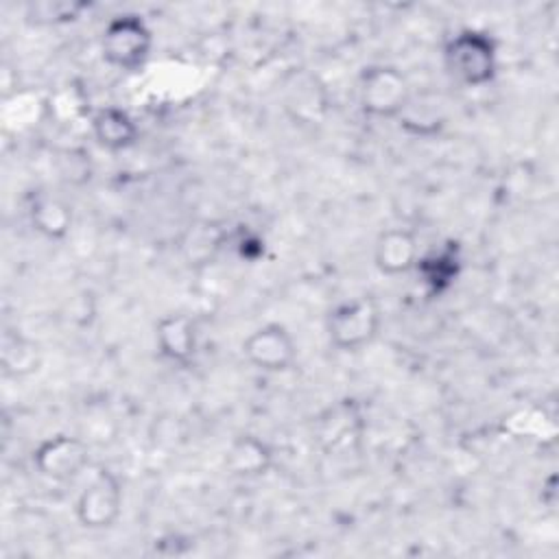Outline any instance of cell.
I'll return each instance as SVG.
<instances>
[{
  "label": "cell",
  "instance_id": "obj_16",
  "mask_svg": "<svg viewBox=\"0 0 559 559\" xmlns=\"http://www.w3.org/2000/svg\"><path fill=\"white\" fill-rule=\"evenodd\" d=\"M85 9H90V2L39 0L26 7V17L31 24H37V26H57V24H68L79 20Z\"/></svg>",
  "mask_w": 559,
  "mask_h": 559
},
{
  "label": "cell",
  "instance_id": "obj_6",
  "mask_svg": "<svg viewBox=\"0 0 559 559\" xmlns=\"http://www.w3.org/2000/svg\"><path fill=\"white\" fill-rule=\"evenodd\" d=\"M247 362L264 373H284L297 360V343L282 323H264L242 341Z\"/></svg>",
  "mask_w": 559,
  "mask_h": 559
},
{
  "label": "cell",
  "instance_id": "obj_10",
  "mask_svg": "<svg viewBox=\"0 0 559 559\" xmlns=\"http://www.w3.org/2000/svg\"><path fill=\"white\" fill-rule=\"evenodd\" d=\"M421 255L417 236L404 227L384 229L373 245V264L382 275L397 277L415 271Z\"/></svg>",
  "mask_w": 559,
  "mask_h": 559
},
{
  "label": "cell",
  "instance_id": "obj_11",
  "mask_svg": "<svg viewBox=\"0 0 559 559\" xmlns=\"http://www.w3.org/2000/svg\"><path fill=\"white\" fill-rule=\"evenodd\" d=\"M273 448L255 435H240L231 439L225 450V469L234 478L253 480L264 476L273 467Z\"/></svg>",
  "mask_w": 559,
  "mask_h": 559
},
{
  "label": "cell",
  "instance_id": "obj_12",
  "mask_svg": "<svg viewBox=\"0 0 559 559\" xmlns=\"http://www.w3.org/2000/svg\"><path fill=\"white\" fill-rule=\"evenodd\" d=\"M28 221L44 238L63 240L74 225V210L63 197L37 190L28 197Z\"/></svg>",
  "mask_w": 559,
  "mask_h": 559
},
{
  "label": "cell",
  "instance_id": "obj_4",
  "mask_svg": "<svg viewBox=\"0 0 559 559\" xmlns=\"http://www.w3.org/2000/svg\"><path fill=\"white\" fill-rule=\"evenodd\" d=\"M413 92L408 79L389 63H373L360 72L358 105L371 118L397 120Z\"/></svg>",
  "mask_w": 559,
  "mask_h": 559
},
{
  "label": "cell",
  "instance_id": "obj_1",
  "mask_svg": "<svg viewBox=\"0 0 559 559\" xmlns=\"http://www.w3.org/2000/svg\"><path fill=\"white\" fill-rule=\"evenodd\" d=\"M443 68L463 87H485L498 74V44L487 31L463 28L445 41Z\"/></svg>",
  "mask_w": 559,
  "mask_h": 559
},
{
  "label": "cell",
  "instance_id": "obj_9",
  "mask_svg": "<svg viewBox=\"0 0 559 559\" xmlns=\"http://www.w3.org/2000/svg\"><path fill=\"white\" fill-rule=\"evenodd\" d=\"M155 345L164 360L173 365H190L199 349V332L192 317L183 312L164 314L155 323Z\"/></svg>",
  "mask_w": 559,
  "mask_h": 559
},
{
  "label": "cell",
  "instance_id": "obj_15",
  "mask_svg": "<svg viewBox=\"0 0 559 559\" xmlns=\"http://www.w3.org/2000/svg\"><path fill=\"white\" fill-rule=\"evenodd\" d=\"M360 413L356 404L349 400L338 402L336 406H330L317 421V439L323 448L332 450L347 441V437H358L360 430Z\"/></svg>",
  "mask_w": 559,
  "mask_h": 559
},
{
  "label": "cell",
  "instance_id": "obj_7",
  "mask_svg": "<svg viewBox=\"0 0 559 559\" xmlns=\"http://www.w3.org/2000/svg\"><path fill=\"white\" fill-rule=\"evenodd\" d=\"M33 465L44 478L68 483L90 465V448L79 437L52 435L35 448Z\"/></svg>",
  "mask_w": 559,
  "mask_h": 559
},
{
  "label": "cell",
  "instance_id": "obj_2",
  "mask_svg": "<svg viewBox=\"0 0 559 559\" xmlns=\"http://www.w3.org/2000/svg\"><path fill=\"white\" fill-rule=\"evenodd\" d=\"M382 312L371 295H360L336 304L325 319L330 345L338 352H360L371 345L380 332Z\"/></svg>",
  "mask_w": 559,
  "mask_h": 559
},
{
  "label": "cell",
  "instance_id": "obj_5",
  "mask_svg": "<svg viewBox=\"0 0 559 559\" xmlns=\"http://www.w3.org/2000/svg\"><path fill=\"white\" fill-rule=\"evenodd\" d=\"M76 520L87 531L111 528L122 513V487L114 472L100 467L74 504Z\"/></svg>",
  "mask_w": 559,
  "mask_h": 559
},
{
  "label": "cell",
  "instance_id": "obj_8",
  "mask_svg": "<svg viewBox=\"0 0 559 559\" xmlns=\"http://www.w3.org/2000/svg\"><path fill=\"white\" fill-rule=\"evenodd\" d=\"M461 271H463V251H461V245L452 238L424 251L415 264L419 284L432 297L445 295L461 277Z\"/></svg>",
  "mask_w": 559,
  "mask_h": 559
},
{
  "label": "cell",
  "instance_id": "obj_3",
  "mask_svg": "<svg viewBox=\"0 0 559 559\" xmlns=\"http://www.w3.org/2000/svg\"><path fill=\"white\" fill-rule=\"evenodd\" d=\"M153 50V33L148 24L135 13H122L111 17L100 33V55L103 59L120 70H140Z\"/></svg>",
  "mask_w": 559,
  "mask_h": 559
},
{
  "label": "cell",
  "instance_id": "obj_13",
  "mask_svg": "<svg viewBox=\"0 0 559 559\" xmlns=\"http://www.w3.org/2000/svg\"><path fill=\"white\" fill-rule=\"evenodd\" d=\"M90 127H92L94 140L111 153L131 148L140 138V129H138V122L133 120V116L129 111H124L122 107H114V105L100 107L92 116Z\"/></svg>",
  "mask_w": 559,
  "mask_h": 559
},
{
  "label": "cell",
  "instance_id": "obj_14",
  "mask_svg": "<svg viewBox=\"0 0 559 559\" xmlns=\"http://www.w3.org/2000/svg\"><path fill=\"white\" fill-rule=\"evenodd\" d=\"M44 354L37 341L20 334V332H7L2 338V349H0V367L7 378H28L37 373L41 367Z\"/></svg>",
  "mask_w": 559,
  "mask_h": 559
}]
</instances>
